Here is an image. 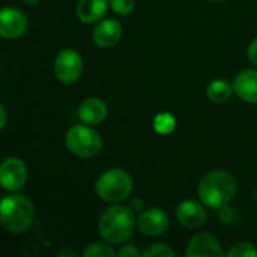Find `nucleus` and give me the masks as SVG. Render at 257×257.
Instances as JSON below:
<instances>
[{
  "label": "nucleus",
  "instance_id": "obj_15",
  "mask_svg": "<svg viewBox=\"0 0 257 257\" xmlns=\"http://www.w3.org/2000/svg\"><path fill=\"white\" fill-rule=\"evenodd\" d=\"M108 0H78L77 17L84 24H93L101 21L108 11Z\"/></svg>",
  "mask_w": 257,
  "mask_h": 257
},
{
  "label": "nucleus",
  "instance_id": "obj_1",
  "mask_svg": "<svg viewBox=\"0 0 257 257\" xmlns=\"http://www.w3.org/2000/svg\"><path fill=\"white\" fill-rule=\"evenodd\" d=\"M238 190L236 179L227 170L208 172L197 185V196L200 202L209 209H221L227 206Z\"/></svg>",
  "mask_w": 257,
  "mask_h": 257
},
{
  "label": "nucleus",
  "instance_id": "obj_10",
  "mask_svg": "<svg viewBox=\"0 0 257 257\" xmlns=\"http://www.w3.org/2000/svg\"><path fill=\"white\" fill-rule=\"evenodd\" d=\"M187 257H223L226 256L220 241L206 232L196 233L190 238L187 248H185Z\"/></svg>",
  "mask_w": 257,
  "mask_h": 257
},
{
  "label": "nucleus",
  "instance_id": "obj_5",
  "mask_svg": "<svg viewBox=\"0 0 257 257\" xmlns=\"http://www.w3.org/2000/svg\"><path fill=\"white\" fill-rule=\"evenodd\" d=\"M65 145L68 151L80 158H92L96 157L104 146L101 134L92 128V125L77 123L72 125L65 136Z\"/></svg>",
  "mask_w": 257,
  "mask_h": 257
},
{
  "label": "nucleus",
  "instance_id": "obj_25",
  "mask_svg": "<svg viewBox=\"0 0 257 257\" xmlns=\"http://www.w3.org/2000/svg\"><path fill=\"white\" fill-rule=\"evenodd\" d=\"M57 254H59V256H63V254H69V256H77V253H74V251H68V250H63V251H59Z\"/></svg>",
  "mask_w": 257,
  "mask_h": 257
},
{
  "label": "nucleus",
  "instance_id": "obj_14",
  "mask_svg": "<svg viewBox=\"0 0 257 257\" xmlns=\"http://www.w3.org/2000/svg\"><path fill=\"white\" fill-rule=\"evenodd\" d=\"M235 93L247 104H257V71L244 69L233 78Z\"/></svg>",
  "mask_w": 257,
  "mask_h": 257
},
{
  "label": "nucleus",
  "instance_id": "obj_3",
  "mask_svg": "<svg viewBox=\"0 0 257 257\" xmlns=\"http://www.w3.org/2000/svg\"><path fill=\"white\" fill-rule=\"evenodd\" d=\"M35 206L23 194L5 196L0 202V223L9 233H24L35 221Z\"/></svg>",
  "mask_w": 257,
  "mask_h": 257
},
{
  "label": "nucleus",
  "instance_id": "obj_26",
  "mask_svg": "<svg viewBox=\"0 0 257 257\" xmlns=\"http://www.w3.org/2000/svg\"><path fill=\"white\" fill-rule=\"evenodd\" d=\"M21 2H24L27 5H36L38 3V0H21Z\"/></svg>",
  "mask_w": 257,
  "mask_h": 257
},
{
  "label": "nucleus",
  "instance_id": "obj_2",
  "mask_svg": "<svg viewBox=\"0 0 257 257\" xmlns=\"http://www.w3.org/2000/svg\"><path fill=\"white\" fill-rule=\"evenodd\" d=\"M137 226V218L134 211L128 206L113 203L110 208L104 209L98 218V232L101 238L113 245L126 242Z\"/></svg>",
  "mask_w": 257,
  "mask_h": 257
},
{
  "label": "nucleus",
  "instance_id": "obj_17",
  "mask_svg": "<svg viewBox=\"0 0 257 257\" xmlns=\"http://www.w3.org/2000/svg\"><path fill=\"white\" fill-rule=\"evenodd\" d=\"M152 125H154V130L158 134L167 136V134H172L176 130V117L169 111H163V113H158L154 117Z\"/></svg>",
  "mask_w": 257,
  "mask_h": 257
},
{
  "label": "nucleus",
  "instance_id": "obj_22",
  "mask_svg": "<svg viewBox=\"0 0 257 257\" xmlns=\"http://www.w3.org/2000/svg\"><path fill=\"white\" fill-rule=\"evenodd\" d=\"M117 256L120 257H140L143 256V253L136 247V245H123L119 248Z\"/></svg>",
  "mask_w": 257,
  "mask_h": 257
},
{
  "label": "nucleus",
  "instance_id": "obj_20",
  "mask_svg": "<svg viewBox=\"0 0 257 257\" xmlns=\"http://www.w3.org/2000/svg\"><path fill=\"white\" fill-rule=\"evenodd\" d=\"M143 256L146 257H175V251L166 245V244H152L149 245L145 251H143Z\"/></svg>",
  "mask_w": 257,
  "mask_h": 257
},
{
  "label": "nucleus",
  "instance_id": "obj_7",
  "mask_svg": "<svg viewBox=\"0 0 257 257\" xmlns=\"http://www.w3.org/2000/svg\"><path fill=\"white\" fill-rule=\"evenodd\" d=\"M29 170L18 157H8L0 164V184L6 191H20L27 182Z\"/></svg>",
  "mask_w": 257,
  "mask_h": 257
},
{
  "label": "nucleus",
  "instance_id": "obj_9",
  "mask_svg": "<svg viewBox=\"0 0 257 257\" xmlns=\"http://www.w3.org/2000/svg\"><path fill=\"white\" fill-rule=\"evenodd\" d=\"M27 30V17L17 8L6 6L0 12V36L8 41L21 38Z\"/></svg>",
  "mask_w": 257,
  "mask_h": 257
},
{
  "label": "nucleus",
  "instance_id": "obj_21",
  "mask_svg": "<svg viewBox=\"0 0 257 257\" xmlns=\"http://www.w3.org/2000/svg\"><path fill=\"white\" fill-rule=\"evenodd\" d=\"M110 2V8L114 14L117 15H130L134 11L136 6V0H108Z\"/></svg>",
  "mask_w": 257,
  "mask_h": 257
},
{
  "label": "nucleus",
  "instance_id": "obj_6",
  "mask_svg": "<svg viewBox=\"0 0 257 257\" xmlns=\"http://www.w3.org/2000/svg\"><path fill=\"white\" fill-rule=\"evenodd\" d=\"M54 75L63 84L75 83L84 69V62L81 54L74 48H65L59 51L54 59Z\"/></svg>",
  "mask_w": 257,
  "mask_h": 257
},
{
  "label": "nucleus",
  "instance_id": "obj_16",
  "mask_svg": "<svg viewBox=\"0 0 257 257\" xmlns=\"http://www.w3.org/2000/svg\"><path fill=\"white\" fill-rule=\"evenodd\" d=\"M233 93H235L233 83L227 81L226 78H215L206 87V96L209 98L211 102H215V104L227 102Z\"/></svg>",
  "mask_w": 257,
  "mask_h": 257
},
{
  "label": "nucleus",
  "instance_id": "obj_27",
  "mask_svg": "<svg viewBox=\"0 0 257 257\" xmlns=\"http://www.w3.org/2000/svg\"><path fill=\"white\" fill-rule=\"evenodd\" d=\"M211 2H224V0H211Z\"/></svg>",
  "mask_w": 257,
  "mask_h": 257
},
{
  "label": "nucleus",
  "instance_id": "obj_13",
  "mask_svg": "<svg viewBox=\"0 0 257 257\" xmlns=\"http://www.w3.org/2000/svg\"><path fill=\"white\" fill-rule=\"evenodd\" d=\"M77 116H78L80 122H83L86 125H92V126L99 125L107 119L108 107L104 99H101L98 96H90V98H86L84 101H81V104L78 105V110H77Z\"/></svg>",
  "mask_w": 257,
  "mask_h": 257
},
{
  "label": "nucleus",
  "instance_id": "obj_24",
  "mask_svg": "<svg viewBox=\"0 0 257 257\" xmlns=\"http://www.w3.org/2000/svg\"><path fill=\"white\" fill-rule=\"evenodd\" d=\"M6 122H8V111H6L5 104H0V128L2 130L6 126Z\"/></svg>",
  "mask_w": 257,
  "mask_h": 257
},
{
  "label": "nucleus",
  "instance_id": "obj_8",
  "mask_svg": "<svg viewBox=\"0 0 257 257\" xmlns=\"http://www.w3.org/2000/svg\"><path fill=\"white\" fill-rule=\"evenodd\" d=\"M137 227L146 236H160L170 227L169 214L161 208H148L137 217Z\"/></svg>",
  "mask_w": 257,
  "mask_h": 257
},
{
  "label": "nucleus",
  "instance_id": "obj_11",
  "mask_svg": "<svg viewBox=\"0 0 257 257\" xmlns=\"http://www.w3.org/2000/svg\"><path fill=\"white\" fill-rule=\"evenodd\" d=\"M205 208L206 206L202 202H197L193 199L182 200L176 206V211H175L176 220L185 229H199L208 220V214Z\"/></svg>",
  "mask_w": 257,
  "mask_h": 257
},
{
  "label": "nucleus",
  "instance_id": "obj_18",
  "mask_svg": "<svg viewBox=\"0 0 257 257\" xmlns=\"http://www.w3.org/2000/svg\"><path fill=\"white\" fill-rule=\"evenodd\" d=\"M113 244L110 242H92L87 245L86 250H83L84 257H114L117 256V251L111 247Z\"/></svg>",
  "mask_w": 257,
  "mask_h": 257
},
{
  "label": "nucleus",
  "instance_id": "obj_4",
  "mask_svg": "<svg viewBox=\"0 0 257 257\" xmlns=\"http://www.w3.org/2000/svg\"><path fill=\"white\" fill-rule=\"evenodd\" d=\"M134 190L133 176L120 167H113L102 172L95 181L96 196L108 203H120L126 200Z\"/></svg>",
  "mask_w": 257,
  "mask_h": 257
},
{
  "label": "nucleus",
  "instance_id": "obj_23",
  "mask_svg": "<svg viewBox=\"0 0 257 257\" xmlns=\"http://www.w3.org/2000/svg\"><path fill=\"white\" fill-rule=\"evenodd\" d=\"M247 56H248V60L250 63H253L254 66H257V36L248 44V48H247Z\"/></svg>",
  "mask_w": 257,
  "mask_h": 257
},
{
  "label": "nucleus",
  "instance_id": "obj_12",
  "mask_svg": "<svg viewBox=\"0 0 257 257\" xmlns=\"http://www.w3.org/2000/svg\"><path fill=\"white\" fill-rule=\"evenodd\" d=\"M122 38V24L114 18H102L92 30L93 42L101 48L114 47Z\"/></svg>",
  "mask_w": 257,
  "mask_h": 257
},
{
  "label": "nucleus",
  "instance_id": "obj_19",
  "mask_svg": "<svg viewBox=\"0 0 257 257\" xmlns=\"http://www.w3.org/2000/svg\"><path fill=\"white\" fill-rule=\"evenodd\" d=\"M226 254L229 257H257V248L251 242H238Z\"/></svg>",
  "mask_w": 257,
  "mask_h": 257
}]
</instances>
